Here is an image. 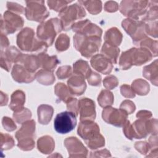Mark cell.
Masks as SVG:
<instances>
[{
  "label": "cell",
  "mask_w": 158,
  "mask_h": 158,
  "mask_svg": "<svg viewBox=\"0 0 158 158\" xmlns=\"http://www.w3.org/2000/svg\"><path fill=\"white\" fill-rule=\"evenodd\" d=\"M72 2V1H65V0H60V1H48L47 3L49 7L51 9H52L56 12H60L65 7L67 6V4Z\"/></svg>",
  "instance_id": "cell-39"
},
{
  "label": "cell",
  "mask_w": 158,
  "mask_h": 158,
  "mask_svg": "<svg viewBox=\"0 0 158 158\" xmlns=\"http://www.w3.org/2000/svg\"><path fill=\"white\" fill-rule=\"evenodd\" d=\"M25 2L27 6L25 14L28 20L43 22L49 15L44 1H27Z\"/></svg>",
  "instance_id": "cell-11"
},
{
  "label": "cell",
  "mask_w": 158,
  "mask_h": 158,
  "mask_svg": "<svg viewBox=\"0 0 158 158\" xmlns=\"http://www.w3.org/2000/svg\"><path fill=\"white\" fill-rule=\"evenodd\" d=\"M56 75L60 80L69 78L72 75V67L70 65H64L59 67L56 72Z\"/></svg>",
  "instance_id": "cell-40"
},
{
  "label": "cell",
  "mask_w": 158,
  "mask_h": 158,
  "mask_svg": "<svg viewBox=\"0 0 158 158\" xmlns=\"http://www.w3.org/2000/svg\"><path fill=\"white\" fill-rule=\"evenodd\" d=\"M120 109L125 112L128 115L131 114L135 110L136 106L133 102L130 100L123 101L120 106Z\"/></svg>",
  "instance_id": "cell-44"
},
{
  "label": "cell",
  "mask_w": 158,
  "mask_h": 158,
  "mask_svg": "<svg viewBox=\"0 0 158 158\" xmlns=\"http://www.w3.org/2000/svg\"><path fill=\"white\" fill-rule=\"evenodd\" d=\"M118 9L117 2L113 1H109L105 3L104 10L108 12H115Z\"/></svg>",
  "instance_id": "cell-52"
},
{
  "label": "cell",
  "mask_w": 158,
  "mask_h": 158,
  "mask_svg": "<svg viewBox=\"0 0 158 158\" xmlns=\"http://www.w3.org/2000/svg\"><path fill=\"white\" fill-rule=\"evenodd\" d=\"M62 25L58 18H52L47 21L41 22L37 27L36 38L44 43L48 46H51L56 35L62 30Z\"/></svg>",
  "instance_id": "cell-5"
},
{
  "label": "cell",
  "mask_w": 158,
  "mask_h": 158,
  "mask_svg": "<svg viewBox=\"0 0 158 158\" xmlns=\"http://www.w3.org/2000/svg\"><path fill=\"white\" fill-rule=\"evenodd\" d=\"M139 45L140 48L148 49L152 54L153 57L157 56V41L146 37L139 43Z\"/></svg>",
  "instance_id": "cell-35"
},
{
  "label": "cell",
  "mask_w": 158,
  "mask_h": 158,
  "mask_svg": "<svg viewBox=\"0 0 158 158\" xmlns=\"http://www.w3.org/2000/svg\"><path fill=\"white\" fill-rule=\"evenodd\" d=\"M122 26L128 35L132 38L133 42L136 45L147 37L146 32V23L141 20H136L129 18L124 19Z\"/></svg>",
  "instance_id": "cell-9"
},
{
  "label": "cell",
  "mask_w": 158,
  "mask_h": 158,
  "mask_svg": "<svg viewBox=\"0 0 158 158\" xmlns=\"http://www.w3.org/2000/svg\"><path fill=\"white\" fill-rule=\"evenodd\" d=\"M67 109L73 113H74L76 116H77L79 114L78 109V101L77 98H72L69 101L66 102Z\"/></svg>",
  "instance_id": "cell-47"
},
{
  "label": "cell",
  "mask_w": 158,
  "mask_h": 158,
  "mask_svg": "<svg viewBox=\"0 0 158 158\" xmlns=\"http://www.w3.org/2000/svg\"><path fill=\"white\" fill-rule=\"evenodd\" d=\"M103 120L115 127H122L127 122L128 114L122 109H117L110 106L105 107L102 112Z\"/></svg>",
  "instance_id": "cell-13"
},
{
  "label": "cell",
  "mask_w": 158,
  "mask_h": 158,
  "mask_svg": "<svg viewBox=\"0 0 158 158\" xmlns=\"http://www.w3.org/2000/svg\"><path fill=\"white\" fill-rule=\"evenodd\" d=\"M114 95L109 89H103L99 93L98 97V102L102 107L110 106L114 103Z\"/></svg>",
  "instance_id": "cell-33"
},
{
  "label": "cell",
  "mask_w": 158,
  "mask_h": 158,
  "mask_svg": "<svg viewBox=\"0 0 158 158\" xmlns=\"http://www.w3.org/2000/svg\"><path fill=\"white\" fill-rule=\"evenodd\" d=\"M147 120L138 118L133 123L132 127L135 139L144 138L149 135L147 128Z\"/></svg>",
  "instance_id": "cell-27"
},
{
  "label": "cell",
  "mask_w": 158,
  "mask_h": 158,
  "mask_svg": "<svg viewBox=\"0 0 158 158\" xmlns=\"http://www.w3.org/2000/svg\"><path fill=\"white\" fill-rule=\"evenodd\" d=\"M24 24L23 19L19 15L7 10L1 17V34L7 35L20 30Z\"/></svg>",
  "instance_id": "cell-10"
},
{
  "label": "cell",
  "mask_w": 158,
  "mask_h": 158,
  "mask_svg": "<svg viewBox=\"0 0 158 158\" xmlns=\"http://www.w3.org/2000/svg\"><path fill=\"white\" fill-rule=\"evenodd\" d=\"M87 80L89 85L94 86H100L101 83V75L99 73L93 71L91 72L90 75L87 78Z\"/></svg>",
  "instance_id": "cell-46"
},
{
  "label": "cell",
  "mask_w": 158,
  "mask_h": 158,
  "mask_svg": "<svg viewBox=\"0 0 158 158\" xmlns=\"http://www.w3.org/2000/svg\"><path fill=\"white\" fill-rule=\"evenodd\" d=\"M3 127L7 131H12L17 128V126L13 120L8 117H4L2 119Z\"/></svg>",
  "instance_id": "cell-48"
},
{
  "label": "cell",
  "mask_w": 158,
  "mask_h": 158,
  "mask_svg": "<svg viewBox=\"0 0 158 158\" xmlns=\"http://www.w3.org/2000/svg\"><path fill=\"white\" fill-rule=\"evenodd\" d=\"M37 148L41 153L49 154L54 151L55 143L51 136L48 135L43 136L38 139Z\"/></svg>",
  "instance_id": "cell-23"
},
{
  "label": "cell",
  "mask_w": 158,
  "mask_h": 158,
  "mask_svg": "<svg viewBox=\"0 0 158 158\" xmlns=\"http://www.w3.org/2000/svg\"><path fill=\"white\" fill-rule=\"evenodd\" d=\"M17 44L20 49L27 52H46L48 46L35 36L34 30L29 27L23 28L17 36Z\"/></svg>",
  "instance_id": "cell-3"
},
{
  "label": "cell",
  "mask_w": 158,
  "mask_h": 158,
  "mask_svg": "<svg viewBox=\"0 0 158 158\" xmlns=\"http://www.w3.org/2000/svg\"><path fill=\"white\" fill-rule=\"evenodd\" d=\"M110 152L107 149H102L100 151H95V152H91L90 157H110Z\"/></svg>",
  "instance_id": "cell-53"
},
{
  "label": "cell",
  "mask_w": 158,
  "mask_h": 158,
  "mask_svg": "<svg viewBox=\"0 0 158 158\" xmlns=\"http://www.w3.org/2000/svg\"><path fill=\"white\" fill-rule=\"evenodd\" d=\"M9 45V41L6 35L1 34V51L6 49Z\"/></svg>",
  "instance_id": "cell-55"
},
{
  "label": "cell",
  "mask_w": 158,
  "mask_h": 158,
  "mask_svg": "<svg viewBox=\"0 0 158 158\" xmlns=\"http://www.w3.org/2000/svg\"><path fill=\"white\" fill-rule=\"evenodd\" d=\"M149 1H122L120 12L129 19L141 20L149 7Z\"/></svg>",
  "instance_id": "cell-7"
},
{
  "label": "cell",
  "mask_w": 158,
  "mask_h": 158,
  "mask_svg": "<svg viewBox=\"0 0 158 158\" xmlns=\"http://www.w3.org/2000/svg\"><path fill=\"white\" fill-rule=\"evenodd\" d=\"M64 145L70 157H86L87 156V149L76 137L67 138L64 140Z\"/></svg>",
  "instance_id": "cell-14"
},
{
  "label": "cell",
  "mask_w": 158,
  "mask_h": 158,
  "mask_svg": "<svg viewBox=\"0 0 158 158\" xmlns=\"http://www.w3.org/2000/svg\"><path fill=\"white\" fill-rule=\"evenodd\" d=\"M101 54L109 59L113 64H115L117 62L120 49L118 47L114 46L104 42L101 48Z\"/></svg>",
  "instance_id": "cell-28"
},
{
  "label": "cell",
  "mask_w": 158,
  "mask_h": 158,
  "mask_svg": "<svg viewBox=\"0 0 158 158\" xmlns=\"http://www.w3.org/2000/svg\"><path fill=\"white\" fill-rule=\"evenodd\" d=\"M7 8L9 11L16 14H24L25 12V8L22 6L13 2H7Z\"/></svg>",
  "instance_id": "cell-45"
},
{
  "label": "cell",
  "mask_w": 158,
  "mask_h": 158,
  "mask_svg": "<svg viewBox=\"0 0 158 158\" xmlns=\"http://www.w3.org/2000/svg\"><path fill=\"white\" fill-rule=\"evenodd\" d=\"M86 15V12L81 4H73L65 7L59 13L64 30L67 31L72 28V25L77 20H80Z\"/></svg>",
  "instance_id": "cell-8"
},
{
  "label": "cell",
  "mask_w": 158,
  "mask_h": 158,
  "mask_svg": "<svg viewBox=\"0 0 158 158\" xmlns=\"http://www.w3.org/2000/svg\"><path fill=\"white\" fill-rule=\"evenodd\" d=\"M147 128L149 134L153 135H157V120L156 118L147 120Z\"/></svg>",
  "instance_id": "cell-49"
},
{
  "label": "cell",
  "mask_w": 158,
  "mask_h": 158,
  "mask_svg": "<svg viewBox=\"0 0 158 158\" xmlns=\"http://www.w3.org/2000/svg\"><path fill=\"white\" fill-rule=\"evenodd\" d=\"M118 80L116 77L114 75H109L103 80V85L107 89H112L117 86Z\"/></svg>",
  "instance_id": "cell-41"
},
{
  "label": "cell",
  "mask_w": 158,
  "mask_h": 158,
  "mask_svg": "<svg viewBox=\"0 0 158 158\" xmlns=\"http://www.w3.org/2000/svg\"><path fill=\"white\" fill-rule=\"evenodd\" d=\"M152 54L143 48H131L123 52L119 60V65L122 70H128L132 65H141L150 61Z\"/></svg>",
  "instance_id": "cell-2"
},
{
  "label": "cell",
  "mask_w": 158,
  "mask_h": 158,
  "mask_svg": "<svg viewBox=\"0 0 158 158\" xmlns=\"http://www.w3.org/2000/svg\"><path fill=\"white\" fill-rule=\"evenodd\" d=\"M104 38L105 43L118 47L122 43L123 36L117 28L112 27L106 31Z\"/></svg>",
  "instance_id": "cell-22"
},
{
  "label": "cell",
  "mask_w": 158,
  "mask_h": 158,
  "mask_svg": "<svg viewBox=\"0 0 158 158\" xmlns=\"http://www.w3.org/2000/svg\"><path fill=\"white\" fill-rule=\"evenodd\" d=\"M25 102V94L22 90L17 89L11 95L9 108L15 112H19L22 110Z\"/></svg>",
  "instance_id": "cell-21"
},
{
  "label": "cell",
  "mask_w": 158,
  "mask_h": 158,
  "mask_svg": "<svg viewBox=\"0 0 158 158\" xmlns=\"http://www.w3.org/2000/svg\"><path fill=\"white\" fill-rule=\"evenodd\" d=\"M92 72L87 61L80 59L73 64V74L83 77L85 79L88 77Z\"/></svg>",
  "instance_id": "cell-30"
},
{
  "label": "cell",
  "mask_w": 158,
  "mask_h": 158,
  "mask_svg": "<svg viewBox=\"0 0 158 158\" xmlns=\"http://www.w3.org/2000/svg\"><path fill=\"white\" fill-rule=\"evenodd\" d=\"M35 127V122L33 120H28L23 122L21 128L16 132L15 136L18 141L17 146L20 149L28 151L34 148Z\"/></svg>",
  "instance_id": "cell-6"
},
{
  "label": "cell",
  "mask_w": 158,
  "mask_h": 158,
  "mask_svg": "<svg viewBox=\"0 0 158 158\" xmlns=\"http://www.w3.org/2000/svg\"><path fill=\"white\" fill-rule=\"evenodd\" d=\"M92 67L96 71L104 74H109L112 70V62L102 54H96L93 56L90 60Z\"/></svg>",
  "instance_id": "cell-16"
},
{
  "label": "cell",
  "mask_w": 158,
  "mask_h": 158,
  "mask_svg": "<svg viewBox=\"0 0 158 158\" xmlns=\"http://www.w3.org/2000/svg\"><path fill=\"white\" fill-rule=\"evenodd\" d=\"M40 67L43 69L53 72L60 62L56 56H49L46 52H42L38 55Z\"/></svg>",
  "instance_id": "cell-20"
},
{
  "label": "cell",
  "mask_w": 158,
  "mask_h": 158,
  "mask_svg": "<svg viewBox=\"0 0 158 158\" xmlns=\"http://www.w3.org/2000/svg\"><path fill=\"white\" fill-rule=\"evenodd\" d=\"M149 144L151 149L157 148V135H152L149 139Z\"/></svg>",
  "instance_id": "cell-56"
},
{
  "label": "cell",
  "mask_w": 158,
  "mask_h": 158,
  "mask_svg": "<svg viewBox=\"0 0 158 158\" xmlns=\"http://www.w3.org/2000/svg\"><path fill=\"white\" fill-rule=\"evenodd\" d=\"M135 149L143 155H146L149 153L151 148L149 143L146 141H139L136 142L135 144Z\"/></svg>",
  "instance_id": "cell-43"
},
{
  "label": "cell",
  "mask_w": 158,
  "mask_h": 158,
  "mask_svg": "<svg viewBox=\"0 0 158 158\" xmlns=\"http://www.w3.org/2000/svg\"><path fill=\"white\" fill-rule=\"evenodd\" d=\"M152 117V113L148 110H140L136 114V117L141 119H149Z\"/></svg>",
  "instance_id": "cell-54"
},
{
  "label": "cell",
  "mask_w": 158,
  "mask_h": 158,
  "mask_svg": "<svg viewBox=\"0 0 158 158\" xmlns=\"http://www.w3.org/2000/svg\"><path fill=\"white\" fill-rule=\"evenodd\" d=\"M18 64L23 65L31 73H35L40 67L38 57L35 54H23Z\"/></svg>",
  "instance_id": "cell-19"
},
{
  "label": "cell",
  "mask_w": 158,
  "mask_h": 158,
  "mask_svg": "<svg viewBox=\"0 0 158 158\" xmlns=\"http://www.w3.org/2000/svg\"><path fill=\"white\" fill-rule=\"evenodd\" d=\"M78 2L83 5L92 15H96L101 12L102 2L101 1H79Z\"/></svg>",
  "instance_id": "cell-34"
},
{
  "label": "cell",
  "mask_w": 158,
  "mask_h": 158,
  "mask_svg": "<svg viewBox=\"0 0 158 158\" xmlns=\"http://www.w3.org/2000/svg\"><path fill=\"white\" fill-rule=\"evenodd\" d=\"M67 86L73 95L80 96L85 93L86 84L83 77L73 74L68 80Z\"/></svg>",
  "instance_id": "cell-18"
},
{
  "label": "cell",
  "mask_w": 158,
  "mask_h": 158,
  "mask_svg": "<svg viewBox=\"0 0 158 158\" xmlns=\"http://www.w3.org/2000/svg\"><path fill=\"white\" fill-rule=\"evenodd\" d=\"M22 54H23L17 48L11 46L4 51H1V58L6 59L10 64H18Z\"/></svg>",
  "instance_id": "cell-26"
},
{
  "label": "cell",
  "mask_w": 158,
  "mask_h": 158,
  "mask_svg": "<svg viewBox=\"0 0 158 158\" xmlns=\"http://www.w3.org/2000/svg\"><path fill=\"white\" fill-rule=\"evenodd\" d=\"M78 109L80 122L84 120H94L96 118L94 102L87 98H83L78 101Z\"/></svg>",
  "instance_id": "cell-15"
},
{
  "label": "cell",
  "mask_w": 158,
  "mask_h": 158,
  "mask_svg": "<svg viewBox=\"0 0 158 158\" xmlns=\"http://www.w3.org/2000/svg\"><path fill=\"white\" fill-rule=\"evenodd\" d=\"M35 79L43 85H51L56 80L53 72L45 69L39 70L35 74Z\"/></svg>",
  "instance_id": "cell-29"
},
{
  "label": "cell",
  "mask_w": 158,
  "mask_h": 158,
  "mask_svg": "<svg viewBox=\"0 0 158 158\" xmlns=\"http://www.w3.org/2000/svg\"><path fill=\"white\" fill-rule=\"evenodd\" d=\"M35 73H31L19 64H15L12 69L11 75L13 79L20 83H29L35 78Z\"/></svg>",
  "instance_id": "cell-17"
},
{
  "label": "cell",
  "mask_w": 158,
  "mask_h": 158,
  "mask_svg": "<svg viewBox=\"0 0 158 158\" xmlns=\"http://www.w3.org/2000/svg\"><path fill=\"white\" fill-rule=\"evenodd\" d=\"M76 115L70 111H64L58 114L54 121L55 130L60 134H66L75 127L77 125Z\"/></svg>",
  "instance_id": "cell-12"
},
{
  "label": "cell",
  "mask_w": 158,
  "mask_h": 158,
  "mask_svg": "<svg viewBox=\"0 0 158 158\" xmlns=\"http://www.w3.org/2000/svg\"><path fill=\"white\" fill-rule=\"evenodd\" d=\"M77 132L88 147L92 150L102 148L105 145V139L100 133L99 127L93 120L80 122Z\"/></svg>",
  "instance_id": "cell-1"
},
{
  "label": "cell",
  "mask_w": 158,
  "mask_h": 158,
  "mask_svg": "<svg viewBox=\"0 0 158 158\" xmlns=\"http://www.w3.org/2000/svg\"><path fill=\"white\" fill-rule=\"evenodd\" d=\"M158 62L155 60L151 64L145 66L143 70V77L149 80L153 85L157 86L158 79Z\"/></svg>",
  "instance_id": "cell-24"
},
{
  "label": "cell",
  "mask_w": 158,
  "mask_h": 158,
  "mask_svg": "<svg viewBox=\"0 0 158 158\" xmlns=\"http://www.w3.org/2000/svg\"><path fill=\"white\" fill-rule=\"evenodd\" d=\"M31 117V112L27 108H23L19 112H15L13 114V118L17 123L22 124L23 122L30 120Z\"/></svg>",
  "instance_id": "cell-37"
},
{
  "label": "cell",
  "mask_w": 158,
  "mask_h": 158,
  "mask_svg": "<svg viewBox=\"0 0 158 158\" xmlns=\"http://www.w3.org/2000/svg\"><path fill=\"white\" fill-rule=\"evenodd\" d=\"M14 140L10 135L1 133V148L2 151L10 149L14 147Z\"/></svg>",
  "instance_id": "cell-38"
},
{
  "label": "cell",
  "mask_w": 158,
  "mask_h": 158,
  "mask_svg": "<svg viewBox=\"0 0 158 158\" xmlns=\"http://www.w3.org/2000/svg\"><path fill=\"white\" fill-rule=\"evenodd\" d=\"M146 34L150 36L157 38V20L148 22L146 23Z\"/></svg>",
  "instance_id": "cell-42"
},
{
  "label": "cell",
  "mask_w": 158,
  "mask_h": 158,
  "mask_svg": "<svg viewBox=\"0 0 158 158\" xmlns=\"http://www.w3.org/2000/svg\"><path fill=\"white\" fill-rule=\"evenodd\" d=\"M120 93L123 96L127 98H133L135 97V93L131 87L128 85H123L120 86Z\"/></svg>",
  "instance_id": "cell-50"
},
{
  "label": "cell",
  "mask_w": 158,
  "mask_h": 158,
  "mask_svg": "<svg viewBox=\"0 0 158 158\" xmlns=\"http://www.w3.org/2000/svg\"><path fill=\"white\" fill-rule=\"evenodd\" d=\"M37 112L39 123L42 125H47L52 118L54 109L49 105L41 104L38 107Z\"/></svg>",
  "instance_id": "cell-25"
},
{
  "label": "cell",
  "mask_w": 158,
  "mask_h": 158,
  "mask_svg": "<svg viewBox=\"0 0 158 158\" xmlns=\"http://www.w3.org/2000/svg\"><path fill=\"white\" fill-rule=\"evenodd\" d=\"M54 92L59 99L65 103L73 98L68 86L63 83H58L56 84L54 88Z\"/></svg>",
  "instance_id": "cell-31"
},
{
  "label": "cell",
  "mask_w": 158,
  "mask_h": 158,
  "mask_svg": "<svg viewBox=\"0 0 158 158\" xmlns=\"http://www.w3.org/2000/svg\"><path fill=\"white\" fill-rule=\"evenodd\" d=\"M123 131L125 136L129 139L131 140L135 138L134 131L132 125L130 123L129 120H127L125 125L123 126Z\"/></svg>",
  "instance_id": "cell-51"
},
{
  "label": "cell",
  "mask_w": 158,
  "mask_h": 158,
  "mask_svg": "<svg viewBox=\"0 0 158 158\" xmlns=\"http://www.w3.org/2000/svg\"><path fill=\"white\" fill-rule=\"evenodd\" d=\"M70 46V38L66 34H60L55 43L56 49L58 52H63L68 49Z\"/></svg>",
  "instance_id": "cell-36"
},
{
  "label": "cell",
  "mask_w": 158,
  "mask_h": 158,
  "mask_svg": "<svg viewBox=\"0 0 158 158\" xmlns=\"http://www.w3.org/2000/svg\"><path fill=\"white\" fill-rule=\"evenodd\" d=\"M131 87L135 94L140 96L146 95L150 89L149 83L146 80L141 78L135 80L132 82Z\"/></svg>",
  "instance_id": "cell-32"
},
{
  "label": "cell",
  "mask_w": 158,
  "mask_h": 158,
  "mask_svg": "<svg viewBox=\"0 0 158 158\" xmlns=\"http://www.w3.org/2000/svg\"><path fill=\"white\" fill-rule=\"evenodd\" d=\"M8 102V96L4 93L2 91H1V106H6Z\"/></svg>",
  "instance_id": "cell-57"
},
{
  "label": "cell",
  "mask_w": 158,
  "mask_h": 158,
  "mask_svg": "<svg viewBox=\"0 0 158 158\" xmlns=\"http://www.w3.org/2000/svg\"><path fill=\"white\" fill-rule=\"evenodd\" d=\"M73 44L75 48L82 56L90 58L98 52L101 44V37L76 33L73 36Z\"/></svg>",
  "instance_id": "cell-4"
}]
</instances>
